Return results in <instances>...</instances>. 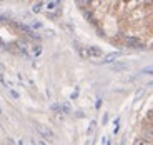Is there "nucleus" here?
<instances>
[{
    "label": "nucleus",
    "mask_w": 153,
    "mask_h": 145,
    "mask_svg": "<svg viewBox=\"0 0 153 145\" xmlns=\"http://www.w3.org/2000/svg\"><path fill=\"white\" fill-rule=\"evenodd\" d=\"M125 43L126 45H130V47H135V49H142L143 47V42L140 40V38H137V37H126Z\"/></svg>",
    "instance_id": "obj_1"
},
{
    "label": "nucleus",
    "mask_w": 153,
    "mask_h": 145,
    "mask_svg": "<svg viewBox=\"0 0 153 145\" xmlns=\"http://www.w3.org/2000/svg\"><path fill=\"white\" fill-rule=\"evenodd\" d=\"M87 55L88 57H93V58H98L103 55V52H102V49H98V47H88L87 49Z\"/></svg>",
    "instance_id": "obj_2"
},
{
    "label": "nucleus",
    "mask_w": 153,
    "mask_h": 145,
    "mask_svg": "<svg viewBox=\"0 0 153 145\" xmlns=\"http://www.w3.org/2000/svg\"><path fill=\"white\" fill-rule=\"evenodd\" d=\"M37 130H38V132H40L42 135H43V137H47V138H52V137H53V132H52V130H50L48 127L38 125V127H37Z\"/></svg>",
    "instance_id": "obj_3"
},
{
    "label": "nucleus",
    "mask_w": 153,
    "mask_h": 145,
    "mask_svg": "<svg viewBox=\"0 0 153 145\" xmlns=\"http://www.w3.org/2000/svg\"><path fill=\"white\" fill-rule=\"evenodd\" d=\"M120 57H122V54H120V52H113V54H108L107 57H105L103 64H111V62H115L117 58H120Z\"/></svg>",
    "instance_id": "obj_4"
},
{
    "label": "nucleus",
    "mask_w": 153,
    "mask_h": 145,
    "mask_svg": "<svg viewBox=\"0 0 153 145\" xmlns=\"http://www.w3.org/2000/svg\"><path fill=\"white\" fill-rule=\"evenodd\" d=\"M133 145H150V142L146 140V138H137V140L133 142Z\"/></svg>",
    "instance_id": "obj_5"
},
{
    "label": "nucleus",
    "mask_w": 153,
    "mask_h": 145,
    "mask_svg": "<svg viewBox=\"0 0 153 145\" xmlns=\"http://www.w3.org/2000/svg\"><path fill=\"white\" fill-rule=\"evenodd\" d=\"M57 5H58V2H48L47 4V10H53V8H57Z\"/></svg>",
    "instance_id": "obj_6"
},
{
    "label": "nucleus",
    "mask_w": 153,
    "mask_h": 145,
    "mask_svg": "<svg viewBox=\"0 0 153 145\" xmlns=\"http://www.w3.org/2000/svg\"><path fill=\"white\" fill-rule=\"evenodd\" d=\"M146 118H148L150 122L153 123V108H150V110H148V114H146Z\"/></svg>",
    "instance_id": "obj_7"
},
{
    "label": "nucleus",
    "mask_w": 153,
    "mask_h": 145,
    "mask_svg": "<svg viewBox=\"0 0 153 145\" xmlns=\"http://www.w3.org/2000/svg\"><path fill=\"white\" fill-rule=\"evenodd\" d=\"M142 73L143 75H150V73H153V69H145V70H142Z\"/></svg>",
    "instance_id": "obj_8"
},
{
    "label": "nucleus",
    "mask_w": 153,
    "mask_h": 145,
    "mask_svg": "<svg viewBox=\"0 0 153 145\" xmlns=\"http://www.w3.org/2000/svg\"><path fill=\"white\" fill-rule=\"evenodd\" d=\"M40 8H42V4H37L33 7V12H40Z\"/></svg>",
    "instance_id": "obj_9"
},
{
    "label": "nucleus",
    "mask_w": 153,
    "mask_h": 145,
    "mask_svg": "<svg viewBox=\"0 0 153 145\" xmlns=\"http://www.w3.org/2000/svg\"><path fill=\"white\" fill-rule=\"evenodd\" d=\"M10 95L13 97V99H19V93H17V92H13V90H10Z\"/></svg>",
    "instance_id": "obj_10"
},
{
    "label": "nucleus",
    "mask_w": 153,
    "mask_h": 145,
    "mask_svg": "<svg viewBox=\"0 0 153 145\" xmlns=\"http://www.w3.org/2000/svg\"><path fill=\"white\" fill-rule=\"evenodd\" d=\"M37 145H47V142L43 138H40V140H37Z\"/></svg>",
    "instance_id": "obj_11"
},
{
    "label": "nucleus",
    "mask_w": 153,
    "mask_h": 145,
    "mask_svg": "<svg viewBox=\"0 0 153 145\" xmlns=\"http://www.w3.org/2000/svg\"><path fill=\"white\" fill-rule=\"evenodd\" d=\"M150 49H153V40H152V43H150Z\"/></svg>",
    "instance_id": "obj_12"
}]
</instances>
